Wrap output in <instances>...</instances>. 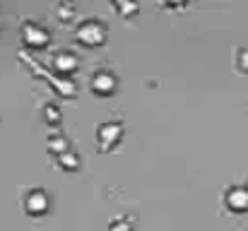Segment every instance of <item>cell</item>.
<instances>
[{"instance_id":"cell-1","label":"cell","mask_w":248,"mask_h":231,"mask_svg":"<svg viewBox=\"0 0 248 231\" xmlns=\"http://www.w3.org/2000/svg\"><path fill=\"white\" fill-rule=\"evenodd\" d=\"M80 36L84 41H99L104 36V27H99L96 22H87V24L80 27Z\"/></svg>"},{"instance_id":"cell-2","label":"cell","mask_w":248,"mask_h":231,"mask_svg":"<svg viewBox=\"0 0 248 231\" xmlns=\"http://www.w3.org/2000/svg\"><path fill=\"white\" fill-rule=\"evenodd\" d=\"M244 63H248V51H244V58H241Z\"/></svg>"},{"instance_id":"cell-3","label":"cell","mask_w":248,"mask_h":231,"mask_svg":"<svg viewBox=\"0 0 248 231\" xmlns=\"http://www.w3.org/2000/svg\"><path fill=\"white\" fill-rule=\"evenodd\" d=\"M162 2H183V0H162Z\"/></svg>"}]
</instances>
